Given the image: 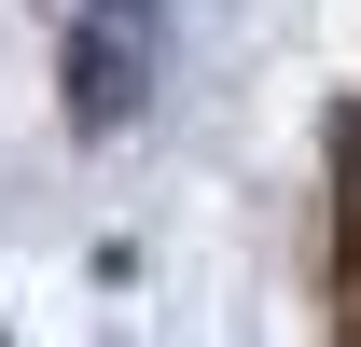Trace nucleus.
Instances as JSON below:
<instances>
[{"label":"nucleus","mask_w":361,"mask_h":347,"mask_svg":"<svg viewBox=\"0 0 361 347\" xmlns=\"http://www.w3.org/2000/svg\"><path fill=\"white\" fill-rule=\"evenodd\" d=\"M139 84H153V0H84V28H70V111L126 126Z\"/></svg>","instance_id":"1"}]
</instances>
